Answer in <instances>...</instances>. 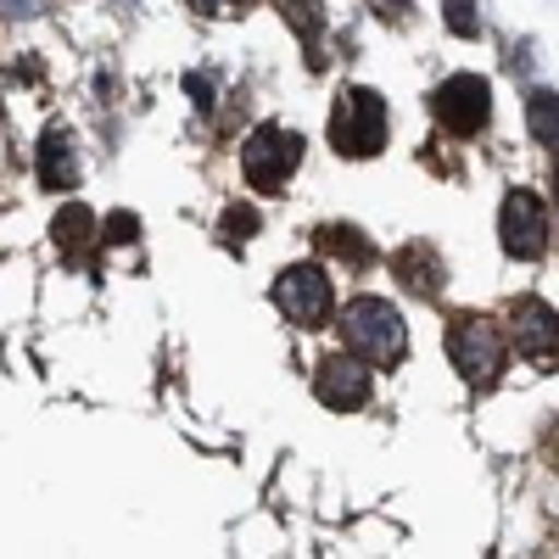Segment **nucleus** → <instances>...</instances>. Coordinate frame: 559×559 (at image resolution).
I'll list each match as a JSON object with an SVG mask.
<instances>
[{"label":"nucleus","mask_w":559,"mask_h":559,"mask_svg":"<svg viewBox=\"0 0 559 559\" xmlns=\"http://www.w3.org/2000/svg\"><path fill=\"white\" fill-rule=\"evenodd\" d=\"M336 331H342V353L376 364V369H392L408 353V324L386 297H353L336 319Z\"/></svg>","instance_id":"1"},{"label":"nucleus","mask_w":559,"mask_h":559,"mask_svg":"<svg viewBox=\"0 0 559 559\" xmlns=\"http://www.w3.org/2000/svg\"><path fill=\"white\" fill-rule=\"evenodd\" d=\"M386 102L376 96V90H364V84H347L336 107H331V146L342 157H376L386 146Z\"/></svg>","instance_id":"2"},{"label":"nucleus","mask_w":559,"mask_h":559,"mask_svg":"<svg viewBox=\"0 0 559 559\" xmlns=\"http://www.w3.org/2000/svg\"><path fill=\"white\" fill-rule=\"evenodd\" d=\"M448 358L471 386H492L503 376V364H509V336L481 313H459L448 324Z\"/></svg>","instance_id":"3"},{"label":"nucleus","mask_w":559,"mask_h":559,"mask_svg":"<svg viewBox=\"0 0 559 559\" xmlns=\"http://www.w3.org/2000/svg\"><path fill=\"white\" fill-rule=\"evenodd\" d=\"M297 163H302V134L280 129V123H258L241 146V174L252 191H286Z\"/></svg>","instance_id":"4"},{"label":"nucleus","mask_w":559,"mask_h":559,"mask_svg":"<svg viewBox=\"0 0 559 559\" xmlns=\"http://www.w3.org/2000/svg\"><path fill=\"white\" fill-rule=\"evenodd\" d=\"M509 353H521L532 369H559V313L543 297H515L503 313Z\"/></svg>","instance_id":"5"},{"label":"nucleus","mask_w":559,"mask_h":559,"mask_svg":"<svg viewBox=\"0 0 559 559\" xmlns=\"http://www.w3.org/2000/svg\"><path fill=\"white\" fill-rule=\"evenodd\" d=\"M274 308L286 313L292 324H302V331H319V324L336 313L331 274H324L319 263H292L286 274L274 280Z\"/></svg>","instance_id":"6"},{"label":"nucleus","mask_w":559,"mask_h":559,"mask_svg":"<svg viewBox=\"0 0 559 559\" xmlns=\"http://www.w3.org/2000/svg\"><path fill=\"white\" fill-rule=\"evenodd\" d=\"M431 112H437V123H442L448 134H459V140H464V134H481L487 118H492V90H487L481 73H453V79L437 84Z\"/></svg>","instance_id":"7"},{"label":"nucleus","mask_w":559,"mask_h":559,"mask_svg":"<svg viewBox=\"0 0 559 559\" xmlns=\"http://www.w3.org/2000/svg\"><path fill=\"white\" fill-rule=\"evenodd\" d=\"M498 241H503V252L515 258V263L543 258V247H548V218H543V202H537L532 191H509V197H503V207H498Z\"/></svg>","instance_id":"8"},{"label":"nucleus","mask_w":559,"mask_h":559,"mask_svg":"<svg viewBox=\"0 0 559 559\" xmlns=\"http://www.w3.org/2000/svg\"><path fill=\"white\" fill-rule=\"evenodd\" d=\"M369 364L364 358H353V353H331V358H319V369H313V397L324 403V408H336V414H358L364 403H369Z\"/></svg>","instance_id":"9"},{"label":"nucleus","mask_w":559,"mask_h":559,"mask_svg":"<svg viewBox=\"0 0 559 559\" xmlns=\"http://www.w3.org/2000/svg\"><path fill=\"white\" fill-rule=\"evenodd\" d=\"M392 274L403 280L414 297H437V292L448 286V269H442V258H437L431 241H408V247H397V252H392Z\"/></svg>","instance_id":"10"},{"label":"nucleus","mask_w":559,"mask_h":559,"mask_svg":"<svg viewBox=\"0 0 559 559\" xmlns=\"http://www.w3.org/2000/svg\"><path fill=\"white\" fill-rule=\"evenodd\" d=\"M39 185L45 191H73L79 185V146L68 140V129H51L39 140Z\"/></svg>","instance_id":"11"},{"label":"nucleus","mask_w":559,"mask_h":559,"mask_svg":"<svg viewBox=\"0 0 559 559\" xmlns=\"http://www.w3.org/2000/svg\"><path fill=\"white\" fill-rule=\"evenodd\" d=\"M51 241H57L62 258H84L90 247L102 241V236H96V213H90L84 202H62L57 218H51Z\"/></svg>","instance_id":"12"},{"label":"nucleus","mask_w":559,"mask_h":559,"mask_svg":"<svg viewBox=\"0 0 559 559\" xmlns=\"http://www.w3.org/2000/svg\"><path fill=\"white\" fill-rule=\"evenodd\" d=\"M313 241H319L324 258H336L347 269H369V263H376V247H369V236H364V229H353V224H324Z\"/></svg>","instance_id":"13"},{"label":"nucleus","mask_w":559,"mask_h":559,"mask_svg":"<svg viewBox=\"0 0 559 559\" xmlns=\"http://www.w3.org/2000/svg\"><path fill=\"white\" fill-rule=\"evenodd\" d=\"M286 23L297 28V39H302V57H308V68H324V12L313 7V0H286Z\"/></svg>","instance_id":"14"},{"label":"nucleus","mask_w":559,"mask_h":559,"mask_svg":"<svg viewBox=\"0 0 559 559\" xmlns=\"http://www.w3.org/2000/svg\"><path fill=\"white\" fill-rule=\"evenodd\" d=\"M526 129H532V140H543V146H559V96L554 90L526 96Z\"/></svg>","instance_id":"15"},{"label":"nucleus","mask_w":559,"mask_h":559,"mask_svg":"<svg viewBox=\"0 0 559 559\" xmlns=\"http://www.w3.org/2000/svg\"><path fill=\"white\" fill-rule=\"evenodd\" d=\"M218 229H224L229 241H247V236H258V229H263V218H258V207H247V202H229L224 218H218Z\"/></svg>","instance_id":"16"},{"label":"nucleus","mask_w":559,"mask_h":559,"mask_svg":"<svg viewBox=\"0 0 559 559\" xmlns=\"http://www.w3.org/2000/svg\"><path fill=\"white\" fill-rule=\"evenodd\" d=\"M102 241H107V247H134V241H140V218H134V213H123V207H118V213H107Z\"/></svg>","instance_id":"17"},{"label":"nucleus","mask_w":559,"mask_h":559,"mask_svg":"<svg viewBox=\"0 0 559 559\" xmlns=\"http://www.w3.org/2000/svg\"><path fill=\"white\" fill-rule=\"evenodd\" d=\"M442 17H448V28H453V34H464V39H471V34L481 28L476 0H442Z\"/></svg>","instance_id":"18"},{"label":"nucleus","mask_w":559,"mask_h":559,"mask_svg":"<svg viewBox=\"0 0 559 559\" xmlns=\"http://www.w3.org/2000/svg\"><path fill=\"white\" fill-rule=\"evenodd\" d=\"M241 7L247 0H191V12H202V17H241Z\"/></svg>","instance_id":"19"},{"label":"nucleus","mask_w":559,"mask_h":559,"mask_svg":"<svg viewBox=\"0 0 559 559\" xmlns=\"http://www.w3.org/2000/svg\"><path fill=\"white\" fill-rule=\"evenodd\" d=\"M376 12H381L386 23H403V17H408V0H376Z\"/></svg>","instance_id":"20"},{"label":"nucleus","mask_w":559,"mask_h":559,"mask_svg":"<svg viewBox=\"0 0 559 559\" xmlns=\"http://www.w3.org/2000/svg\"><path fill=\"white\" fill-rule=\"evenodd\" d=\"M185 84H191V96H197V107H213V90H207V79H202V73H191V79H185Z\"/></svg>","instance_id":"21"},{"label":"nucleus","mask_w":559,"mask_h":559,"mask_svg":"<svg viewBox=\"0 0 559 559\" xmlns=\"http://www.w3.org/2000/svg\"><path fill=\"white\" fill-rule=\"evenodd\" d=\"M554 197H559V157H554Z\"/></svg>","instance_id":"22"}]
</instances>
